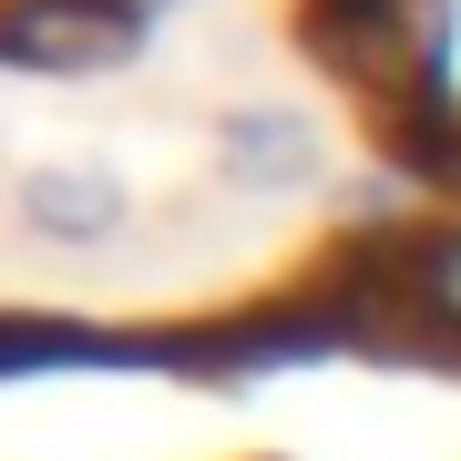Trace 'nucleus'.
<instances>
[{"mask_svg":"<svg viewBox=\"0 0 461 461\" xmlns=\"http://www.w3.org/2000/svg\"><path fill=\"white\" fill-rule=\"evenodd\" d=\"M123 175H103V165H32L21 175V226H41L51 247H103V236H123Z\"/></svg>","mask_w":461,"mask_h":461,"instance_id":"obj_4","label":"nucleus"},{"mask_svg":"<svg viewBox=\"0 0 461 461\" xmlns=\"http://www.w3.org/2000/svg\"><path fill=\"white\" fill-rule=\"evenodd\" d=\"M215 165H226V185H247V195H297V185L329 175V144H318V123L297 103H236L215 123Z\"/></svg>","mask_w":461,"mask_h":461,"instance_id":"obj_3","label":"nucleus"},{"mask_svg":"<svg viewBox=\"0 0 461 461\" xmlns=\"http://www.w3.org/2000/svg\"><path fill=\"white\" fill-rule=\"evenodd\" d=\"M154 32V0H0L11 72H113Z\"/></svg>","mask_w":461,"mask_h":461,"instance_id":"obj_2","label":"nucleus"},{"mask_svg":"<svg viewBox=\"0 0 461 461\" xmlns=\"http://www.w3.org/2000/svg\"><path fill=\"white\" fill-rule=\"evenodd\" d=\"M297 41L359 113L430 103V11L420 0H297Z\"/></svg>","mask_w":461,"mask_h":461,"instance_id":"obj_1","label":"nucleus"}]
</instances>
